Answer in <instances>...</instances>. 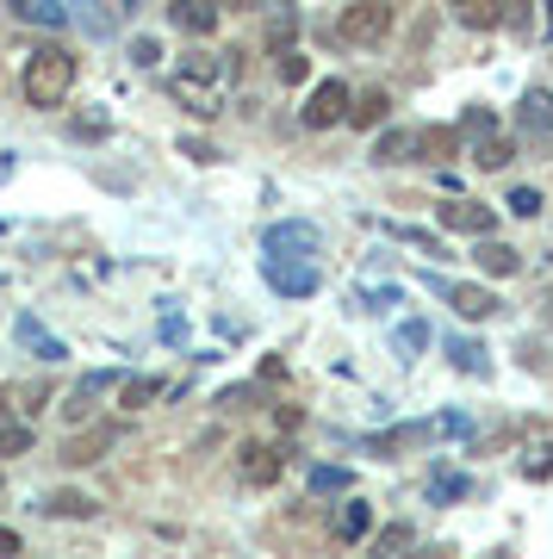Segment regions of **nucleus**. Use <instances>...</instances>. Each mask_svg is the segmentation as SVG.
<instances>
[{"label": "nucleus", "instance_id": "obj_1", "mask_svg": "<svg viewBox=\"0 0 553 559\" xmlns=\"http://www.w3.org/2000/svg\"><path fill=\"white\" fill-rule=\"evenodd\" d=\"M168 94H175L193 119H217V112H224V62H217L212 50H187L180 69L168 75Z\"/></svg>", "mask_w": 553, "mask_h": 559}, {"label": "nucleus", "instance_id": "obj_2", "mask_svg": "<svg viewBox=\"0 0 553 559\" xmlns=\"http://www.w3.org/2000/svg\"><path fill=\"white\" fill-rule=\"evenodd\" d=\"M75 94V57L62 44H44L38 57L25 62V100L32 106H62Z\"/></svg>", "mask_w": 553, "mask_h": 559}, {"label": "nucleus", "instance_id": "obj_3", "mask_svg": "<svg viewBox=\"0 0 553 559\" xmlns=\"http://www.w3.org/2000/svg\"><path fill=\"white\" fill-rule=\"evenodd\" d=\"M392 20H398L392 0H355V7H342L337 38L342 44H379L386 32H392Z\"/></svg>", "mask_w": 553, "mask_h": 559}, {"label": "nucleus", "instance_id": "obj_4", "mask_svg": "<svg viewBox=\"0 0 553 559\" xmlns=\"http://www.w3.org/2000/svg\"><path fill=\"white\" fill-rule=\"evenodd\" d=\"M349 106H355V94H349L342 81H317L311 100H305V124H311V131H330V124L349 119Z\"/></svg>", "mask_w": 553, "mask_h": 559}, {"label": "nucleus", "instance_id": "obj_5", "mask_svg": "<svg viewBox=\"0 0 553 559\" xmlns=\"http://www.w3.org/2000/svg\"><path fill=\"white\" fill-rule=\"evenodd\" d=\"M243 485H256V491H268V485H280V473H286V454H280L274 441H243Z\"/></svg>", "mask_w": 553, "mask_h": 559}, {"label": "nucleus", "instance_id": "obj_6", "mask_svg": "<svg viewBox=\"0 0 553 559\" xmlns=\"http://www.w3.org/2000/svg\"><path fill=\"white\" fill-rule=\"evenodd\" d=\"M435 218H442V230H460V237H492V224H497L492 205H479V200H448Z\"/></svg>", "mask_w": 553, "mask_h": 559}, {"label": "nucleus", "instance_id": "obj_7", "mask_svg": "<svg viewBox=\"0 0 553 559\" xmlns=\"http://www.w3.org/2000/svg\"><path fill=\"white\" fill-rule=\"evenodd\" d=\"M442 299L455 305L460 318L467 323H485L497 311V299H492V286H467V280H448V286H442Z\"/></svg>", "mask_w": 553, "mask_h": 559}, {"label": "nucleus", "instance_id": "obj_8", "mask_svg": "<svg viewBox=\"0 0 553 559\" xmlns=\"http://www.w3.org/2000/svg\"><path fill=\"white\" fill-rule=\"evenodd\" d=\"M168 20H175L187 38H212L217 32V0H168Z\"/></svg>", "mask_w": 553, "mask_h": 559}, {"label": "nucleus", "instance_id": "obj_9", "mask_svg": "<svg viewBox=\"0 0 553 559\" xmlns=\"http://www.w3.org/2000/svg\"><path fill=\"white\" fill-rule=\"evenodd\" d=\"M416 143H423V124H392V131H379L374 162H379V168H392V162H416Z\"/></svg>", "mask_w": 553, "mask_h": 559}, {"label": "nucleus", "instance_id": "obj_10", "mask_svg": "<svg viewBox=\"0 0 553 559\" xmlns=\"http://www.w3.org/2000/svg\"><path fill=\"white\" fill-rule=\"evenodd\" d=\"M138 13V0H81V25L94 32V38H106V32H119L125 20Z\"/></svg>", "mask_w": 553, "mask_h": 559}, {"label": "nucleus", "instance_id": "obj_11", "mask_svg": "<svg viewBox=\"0 0 553 559\" xmlns=\"http://www.w3.org/2000/svg\"><path fill=\"white\" fill-rule=\"evenodd\" d=\"M268 249H274V255H286V249H293V255H317V224H305V218H293V224H274V230H268Z\"/></svg>", "mask_w": 553, "mask_h": 559}, {"label": "nucleus", "instance_id": "obj_12", "mask_svg": "<svg viewBox=\"0 0 553 559\" xmlns=\"http://www.w3.org/2000/svg\"><path fill=\"white\" fill-rule=\"evenodd\" d=\"M106 385H119V373H94V380H81L75 392H69V404H62V417H69V423H87Z\"/></svg>", "mask_w": 553, "mask_h": 559}, {"label": "nucleus", "instance_id": "obj_13", "mask_svg": "<svg viewBox=\"0 0 553 559\" xmlns=\"http://www.w3.org/2000/svg\"><path fill=\"white\" fill-rule=\"evenodd\" d=\"M473 261H479V267H485L492 280H510V274H522V255H516L510 242H497V237H485V242H479V249H473Z\"/></svg>", "mask_w": 553, "mask_h": 559}, {"label": "nucleus", "instance_id": "obj_14", "mask_svg": "<svg viewBox=\"0 0 553 559\" xmlns=\"http://www.w3.org/2000/svg\"><path fill=\"white\" fill-rule=\"evenodd\" d=\"M516 119H522V131L548 138V131H553V94H548V87H529V94H522V112H516Z\"/></svg>", "mask_w": 553, "mask_h": 559}, {"label": "nucleus", "instance_id": "obj_15", "mask_svg": "<svg viewBox=\"0 0 553 559\" xmlns=\"http://www.w3.org/2000/svg\"><path fill=\"white\" fill-rule=\"evenodd\" d=\"M460 150L455 124H423V143H416V162H448Z\"/></svg>", "mask_w": 553, "mask_h": 559}, {"label": "nucleus", "instance_id": "obj_16", "mask_svg": "<svg viewBox=\"0 0 553 559\" xmlns=\"http://www.w3.org/2000/svg\"><path fill=\"white\" fill-rule=\"evenodd\" d=\"M44 510H50V516H62V522H87V516H94V498H87V491H75V485H62V491H50V498H44Z\"/></svg>", "mask_w": 553, "mask_h": 559}, {"label": "nucleus", "instance_id": "obj_17", "mask_svg": "<svg viewBox=\"0 0 553 559\" xmlns=\"http://www.w3.org/2000/svg\"><path fill=\"white\" fill-rule=\"evenodd\" d=\"M268 286H274V293H293V299H305V293H317V274H311V267H280V261H268Z\"/></svg>", "mask_w": 553, "mask_h": 559}, {"label": "nucleus", "instance_id": "obj_18", "mask_svg": "<svg viewBox=\"0 0 553 559\" xmlns=\"http://www.w3.org/2000/svg\"><path fill=\"white\" fill-rule=\"evenodd\" d=\"M386 112H392V100H386V94H361L355 106H349V124H361V131H367V124H386Z\"/></svg>", "mask_w": 553, "mask_h": 559}, {"label": "nucleus", "instance_id": "obj_19", "mask_svg": "<svg viewBox=\"0 0 553 559\" xmlns=\"http://www.w3.org/2000/svg\"><path fill=\"white\" fill-rule=\"evenodd\" d=\"M367 528H374V510H367V503H349V510L337 516V535L342 540H367Z\"/></svg>", "mask_w": 553, "mask_h": 559}, {"label": "nucleus", "instance_id": "obj_20", "mask_svg": "<svg viewBox=\"0 0 553 559\" xmlns=\"http://www.w3.org/2000/svg\"><path fill=\"white\" fill-rule=\"evenodd\" d=\"M32 454V423H0V460Z\"/></svg>", "mask_w": 553, "mask_h": 559}, {"label": "nucleus", "instance_id": "obj_21", "mask_svg": "<svg viewBox=\"0 0 553 559\" xmlns=\"http://www.w3.org/2000/svg\"><path fill=\"white\" fill-rule=\"evenodd\" d=\"M455 7H460V20L473 25V32H485V25L504 20V7H497V0H455Z\"/></svg>", "mask_w": 553, "mask_h": 559}, {"label": "nucleus", "instance_id": "obj_22", "mask_svg": "<svg viewBox=\"0 0 553 559\" xmlns=\"http://www.w3.org/2000/svg\"><path fill=\"white\" fill-rule=\"evenodd\" d=\"M274 69H280V81H286V87H298V81L311 75V62H305V50H298V44H286V50H274Z\"/></svg>", "mask_w": 553, "mask_h": 559}, {"label": "nucleus", "instance_id": "obj_23", "mask_svg": "<svg viewBox=\"0 0 553 559\" xmlns=\"http://www.w3.org/2000/svg\"><path fill=\"white\" fill-rule=\"evenodd\" d=\"M106 441H113V429L81 436V441H69V448H62V460H69V466H87V460H99V448H106Z\"/></svg>", "mask_w": 553, "mask_h": 559}, {"label": "nucleus", "instance_id": "obj_24", "mask_svg": "<svg viewBox=\"0 0 553 559\" xmlns=\"http://www.w3.org/2000/svg\"><path fill=\"white\" fill-rule=\"evenodd\" d=\"M473 162H479V168H510V162H516V143H510V138H485Z\"/></svg>", "mask_w": 553, "mask_h": 559}, {"label": "nucleus", "instance_id": "obj_25", "mask_svg": "<svg viewBox=\"0 0 553 559\" xmlns=\"http://www.w3.org/2000/svg\"><path fill=\"white\" fill-rule=\"evenodd\" d=\"M522 479H553V441H534L522 454Z\"/></svg>", "mask_w": 553, "mask_h": 559}, {"label": "nucleus", "instance_id": "obj_26", "mask_svg": "<svg viewBox=\"0 0 553 559\" xmlns=\"http://www.w3.org/2000/svg\"><path fill=\"white\" fill-rule=\"evenodd\" d=\"M392 230V242H411V249H423V255H442V242L430 237V230H411V224H386Z\"/></svg>", "mask_w": 553, "mask_h": 559}, {"label": "nucleus", "instance_id": "obj_27", "mask_svg": "<svg viewBox=\"0 0 553 559\" xmlns=\"http://www.w3.org/2000/svg\"><path fill=\"white\" fill-rule=\"evenodd\" d=\"M504 205H510L516 218H541V205H548V200H541L534 187H510V200H504Z\"/></svg>", "mask_w": 553, "mask_h": 559}, {"label": "nucleus", "instance_id": "obj_28", "mask_svg": "<svg viewBox=\"0 0 553 559\" xmlns=\"http://www.w3.org/2000/svg\"><path fill=\"white\" fill-rule=\"evenodd\" d=\"M20 336H25V342H32V348H38V355H44V360H62V355H69V348H62V342H57V336H38V323H32V318H25V323H20Z\"/></svg>", "mask_w": 553, "mask_h": 559}, {"label": "nucleus", "instance_id": "obj_29", "mask_svg": "<svg viewBox=\"0 0 553 559\" xmlns=\"http://www.w3.org/2000/svg\"><path fill=\"white\" fill-rule=\"evenodd\" d=\"M398 348H404V355H423V348H430V330H423V323H398Z\"/></svg>", "mask_w": 553, "mask_h": 559}, {"label": "nucleus", "instance_id": "obj_30", "mask_svg": "<svg viewBox=\"0 0 553 559\" xmlns=\"http://www.w3.org/2000/svg\"><path fill=\"white\" fill-rule=\"evenodd\" d=\"M448 355H455L460 373H485V355H479L473 342H448Z\"/></svg>", "mask_w": 553, "mask_h": 559}, {"label": "nucleus", "instance_id": "obj_31", "mask_svg": "<svg viewBox=\"0 0 553 559\" xmlns=\"http://www.w3.org/2000/svg\"><path fill=\"white\" fill-rule=\"evenodd\" d=\"M162 385L156 380H125V411H143V404L156 399Z\"/></svg>", "mask_w": 553, "mask_h": 559}, {"label": "nucleus", "instance_id": "obj_32", "mask_svg": "<svg viewBox=\"0 0 553 559\" xmlns=\"http://www.w3.org/2000/svg\"><path fill=\"white\" fill-rule=\"evenodd\" d=\"M311 491H349V473H342V466H317Z\"/></svg>", "mask_w": 553, "mask_h": 559}, {"label": "nucleus", "instance_id": "obj_33", "mask_svg": "<svg viewBox=\"0 0 553 559\" xmlns=\"http://www.w3.org/2000/svg\"><path fill=\"white\" fill-rule=\"evenodd\" d=\"M131 62H138V69H156V62H162V44H156V38H138V44H131Z\"/></svg>", "mask_w": 553, "mask_h": 559}, {"label": "nucleus", "instance_id": "obj_34", "mask_svg": "<svg viewBox=\"0 0 553 559\" xmlns=\"http://www.w3.org/2000/svg\"><path fill=\"white\" fill-rule=\"evenodd\" d=\"M492 112H485V106H473V112H467V119H460V131H479V138H492Z\"/></svg>", "mask_w": 553, "mask_h": 559}, {"label": "nucleus", "instance_id": "obj_35", "mask_svg": "<svg viewBox=\"0 0 553 559\" xmlns=\"http://www.w3.org/2000/svg\"><path fill=\"white\" fill-rule=\"evenodd\" d=\"M25 13H32V20H44V25H62V20H69L57 0H38V7H25Z\"/></svg>", "mask_w": 553, "mask_h": 559}, {"label": "nucleus", "instance_id": "obj_36", "mask_svg": "<svg viewBox=\"0 0 553 559\" xmlns=\"http://www.w3.org/2000/svg\"><path fill=\"white\" fill-rule=\"evenodd\" d=\"M411 528H386V535H379V547H386V554H392V547H411Z\"/></svg>", "mask_w": 553, "mask_h": 559}, {"label": "nucleus", "instance_id": "obj_37", "mask_svg": "<svg viewBox=\"0 0 553 559\" xmlns=\"http://www.w3.org/2000/svg\"><path fill=\"white\" fill-rule=\"evenodd\" d=\"M435 498H467V479H435Z\"/></svg>", "mask_w": 553, "mask_h": 559}, {"label": "nucleus", "instance_id": "obj_38", "mask_svg": "<svg viewBox=\"0 0 553 559\" xmlns=\"http://www.w3.org/2000/svg\"><path fill=\"white\" fill-rule=\"evenodd\" d=\"M274 417H280V429H298V423H305V411H298V404H280Z\"/></svg>", "mask_w": 553, "mask_h": 559}, {"label": "nucleus", "instance_id": "obj_39", "mask_svg": "<svg viewBox=\"0 0 553 559\" xmlns=\"http://www.w3.org/2000/svg\"><path fill=\"white\" fill-rule=\"evenodd\" d=\"M0 554H20V535L13 528H0Z\"/></svg>", "mask_w": 553, "mask_h": 559}, {"label": "nucleus", "instance_id": "obj_40", "mask_svg": "<svg viewBox=\"0 0 553 559\" xmlns=\"http://www.w3.org/2000/svg\"><path fill=\"white\" fill-rule=\"evenodd\" d=\"M217 7H261V0H217Z\"/></svg>", "mask_w": 553, "mask_h": 559}]
</instances>
